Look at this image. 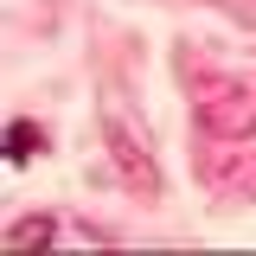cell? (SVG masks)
I'll list each match as a JSON object with an SVG mask.
<instances>
[{
  "mask_svg": "<svg viewBox=\"0 0 256 256\" xmlns=\"http://www.w3.org/2000/svg\"><path fill=\"white\" fill-rule=\"evenodd\" d=\"M38 237H52V224H45V218H32V224L13 230V244H38Z\"/></svg>",
  "mask_w": 256,
  "mask_h": 256,
  "instance_id": "2",
  "label": "cell"
},
{
  "mask_svg": "<svg viewBox=\"0 0 256 256\" xmlns=\"http://www.w3.org/2000/svg\"><path fill=\"white\" fill-rule=\"evenodd\" d=\"M38 148H45V128H38V122H13V128H6V160H13V166H26Z\"/></svg>",
  "mask_w": 256,
  "mask_h": 256,
  "instance_id": "1",
  "label": "cell"
}]
</instances>
